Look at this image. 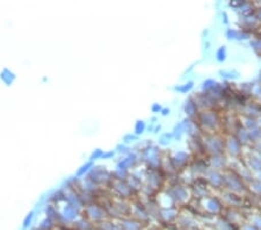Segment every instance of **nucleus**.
<instances>
[{"label":"nucleus","instance_id":"obj_6","mask_svg":"<svg viewBox=\"0 0 261 230\" xmlns=\"http://www.w3.org/2000/svg\"><path fill=\"white\" fill-rule=\"evenodd\" d=\"M203 179L207 182L208 185L212 187V190L220 191L223 190V175L222 171L212 169V167L208 166L207 171L203 175Z\"/></svg>","mask_w":261,"mask_h":230},{"label":"nucleus","instance_id":"obj_34","mask_svg":"<svg viewBox=\"0 0 261 230\" xmlns=\"http://www.w3.org/2000/svg\"><path fill=\"white\" fill-rule=\"evenodd\" d=\"M253 178H254V179H256V181H259V182H261V172H259V173H255V174H253Z\"/></svg>","mask_w":261,"mask_h":230},{"label":"nucleus","instance_id":"obj_14","mask_svg":"<svg viewBox=\"0 0 261 230\" xmlns=\"http://www.w3.org/2000/svg\"><path fill=\"white\" fill-rule=\"evenodd\" d=\"M234 136L237 137L238 141L241 142L244 148H247V146L252 145V141L250 137V133H248L245 128H243L242 125H239L237 132L234 133Z\"/></svg>","mask_w":261,"mask_h":230},{"label":"nucleus","instance_id":"obj_30","mask_svg":"<svg viewBox=\"0 0 261 230\" xmlns=\"http://www.w3.org/2000/svg\"><path fill=\"white\" fill-rule=\"evenodd\" d=\"M162 110H163V107L159 104H153V106L151 107V111H152L153 113H161Z\"/></svg>","mask_w":261,"mask_h":230},{"label":"nucleus","instance_id":"obj_17","mask_svg":"<svg viewBox=\"0 0 261 230\" xmlns=\"http://www.w3.org/2000/svg\"><path fill=\"white\" fill-rule=\"evenodd\" d=\"M248 193L251 196H255V198L261 199V182L256 181V179H252V181L246 183Z\"/></svg>","mask_w":261,"mask_h":230},{"label":"nucleus","instance_id":"obj_24","mask_svg":"<svg viewBox=\"0 0 261 230\" xmlns=\"http://www.w3.org/2000/svg\"><path fill=\"white\" fill-rule=\"evenodd\" d=\"M250 44L256 53H261V37H258V39H253L250 42Z\"/></svg>","mask_w":261,"mask_h":230},{"label":"nucleus","instance_id":"obj_25","mask_svg":"<svg viewBox=\"0 0 261 230\" xmlns=\"http://www.w3.org/2000/svg\"><path fill=\"white\" fill-rule=\"evenodd\" d=\"M92 165H93V164H92V162H88V163H86L85 165H83V166L81 167V169L78 170V172H77V177H82V175L85 174V173L87 172V171L91 169Z\"/></svg>","mask_w":261,"mask_h":230},{"label":"nucleus","instance_id":"obj_1","mask_svg":"<svg viewBox=\"0 0 261 230\" xmlns=\"http://www.w3.org/2000/svg\"><path fill=\"white\" fill-rule=\"evenodd\" d=\"M197 124L204 134L223 133V119L217 111H201L196 116Z\"/></svg>","mask_w":261,"mask_h":230},{"label":"nucleus","instance_id":"obj_5","mask_svg":"<svg viewBox=\"0 0 261 230\" xmlns=\"http://www.w3.org/2000/svg\"><path fill=\"white\" fill-rule=\"evenodd\" d=\"M247 149L248 150H246V151L244 150L241 160L246 165L247 169L251 171L252 174L261 172V154L255 151L251 146H247Z\"/></svg>","mask_w":261,"mask_h":230},{"label":"nucleus","instance_id":"obj_16","mask_svg":"<svg viewBox=\"0 0 261 230\" xmlns=\"http://www.w3.org/2000/svg\"><path fill=\"white\" fill-rule=\"evenodd\" d=\"M226 36H228L229 40H246L250 37V33H248V31H244V29L230 28L226 32Z\"/></svg>","mask_w":261,"mask_h":230},{"label":"nucleus","instance_id":"obj_10","mask_svg":"<svg viewBox=\"0 0 261 230\" xmlns=\"http://www.w3.org/2000/svg\"><path fill=\"white\" fill-rule=\"evenodd\" d=\"M191 194L188 193V190L186 188V186L184 185H175L172 186V188L168 192V196L174 201L182 203L187 201V196H189Z\"/></svg>","mask_w":261,"mask_h":230},{"label":"nucleus","instance_id":"obj_21","mask_svg":"<svg viewBox=\"0 0 261 230\" xmlns=\"http://www.w3.org/2000/svg\"><path fill=\"white\" fill-rule=\"evenodd\" d=\"M145 128H146V124L144 121H137V122L135 123V129H134L135 134H136V135H141V134L144 133Z\"/></svg>","mask_w":261,"mask_h":230},{"label":"nucleus","instance_id":"obj_11","mask_svg":"<svg viewBox=\"0 0 261 230\" xmlns=\"http://www.w3.org/2000/svg\"><path fill=\"white\" fill-rule=\"evenodd\" d=\"M208 166L212 169L224 171L229 167V158L225 155H216V156H209Z\"/></svg>","mask_w":261,"mask_h":230},{"label":"nucleus","instance_id":"obj_8","mask_svg":"<svg viewBox=\"0 0 261 230\" xmlns=\"http://www.w3.org/2000/svg\"><path fill=\"white\" fill-rule=\"evenodd\" d=\"M238 115L248 116V118H253L258 120L261 116V105L256 101L254 103H245L243 104L238 111Z\"/></svg>","mask_w":261,"mask_h":230},{"label":"nucleus","instance_id":"obj_22","mask_svg":"<svg viewBox=\"0 0 261 230\" xmlns=\"http://www.w3.org/2000/svg\"><path fill=\"white\" fill-rule=\"evenodd\" d=\"M216 60L218 62H224L226 60V49L225 47H221L216 52Z\"/></svg>","mask_w":261,"mask_h":230},{"label":"nucleus","instance_id":"obj_23","mask_svg":"<svg viewBox=\"0 0 261 230\" xmlns=\"http://www.w3.org/2000/svg\"><path fill=\"white\" fill-rule=\"evenodd\" d=\"M193 84H194L193 82H188L186 84H184V85H180L179 87H176V90L181 92V93H186V92H189L193 89Z\"/></svg>","mask_w":261,"mask_h":230},{"label":"nucleus","instance_id":"obj_35","mask_svg":"<svg viewBox=\"0 0 261 230\" xmlns=\"http://www.w3.org/2000/svg\"><path fill=\"white\" fill-rule=\"evenodd\" d=\"M258 122H259V125L261 127V116H260V118L258 119Z\"/></svg>","mask_w":261,"mask_h":230},{"label":"nucleus","instance_id":"obj_20","mask_svg":"<svg viewBox=\"0 0 261 230\" xmlns=\"http://www.w3.org/2000/svg\"><path fill=\"white\" fill-rule=\"evenodd\" d=\"M217 85H218L217 82L213 81V79H207V81L203 82V84H202V90H203V92H210L213 91Z\"/></svg>","mask_w":261,"mask_h":230},{"label":"nucleus","instance_id":"obj_32","mask_svg":"<svg viewBox=\"0 0 261 230\" xmlns=\"http://www.w3.org/2000/svg\"><path fill=\"white\" fill-rule=\"evenodd\" d=\"M170 112H171L170 108H163L161 113L163 115H167V114H170Z\"/></svg>","mask_w":261,"mask_h":230},{"label":"nucleus","instance_id":"obj_4","mask_svg":"<svg viewBox=\"0 0 261 230\" xmlns=\"http://www.w3.org/2000/svg\"><path fill=\"white\" fill-rule=\"evenodd\" d=\"M225 135V148L224 155L231 160H241L244 152V146L237 137L232 134H224Z\"/></svg>","mask_w":261,"mask_h":230},{"label":"nucleus","instance_id":"obj_3","mask_svg":"<svg viewBox=\"0 0 261 230\" xmlns=\"http://www.w3.org/2000/svg\"><path fill=\"white\" fill-rule=\"evenodd\" d=\"M201 140L204 148V152L207 154L208 156L224 155L225 135L223 133L203 134Z\"/></svg>","mask_w":261,"mask_h":230},{"label":"nucleus","instance_id":"obj_31","mask_svg":"<svg viewBox=\"0 0 261 230\" xmlns=\"http://www.w3.org/2000/svg\"><path fill=\"white\" fill-rule=\"evenodd\" d=\"M223 74H225V78H230V79H233V78H237L236 76H233L234 71H230V72H228V71H224V72H221Z\"/></svg>","mask_w":261,"mask_h":230},{"label":"nucleus","instance_id":"obj_13","mask_svg":"<svg viewBox=\"0 0 261 230\" xmlns=\"http://www.w3.org/2000/svg\"><path fill=\"white\" fill-rule=\"evenodd\" d=\"M172 165H173L174 169L178 171V169L182 170V167L186 166L189 162V155L185 151H178L175 152L173 157L171 158Z\"/></svg>","mask_w":261,"mask_h":230},{"label":"nucleus","instance_id":"obj_2","mask_svg":"<svg viewBox=\"0 0 261 230\" xmlns=\"http://www.w3.org/2000/svg\"><path fill=\"white\" fill-rule=\"evenodd\" d=\"M223 175V188L229 192H232V193L241 195V196H251L248 193L246 183L243 178L239 177V175L234 172L233 170H231L230 167L222 171Z\"/></svg>","mask_w":261,"mask_h":230},{"label":"nucleus","instance_id":"obj_12","mask_svg":"<svg viewBox=\"0 0 261 230\" xmlns=\"http://www.w3.org/2000/svg\"><path fill=\"white\" fill-rule=\"evenodd\" d=\"M145 161L147 162L149 166H151L152 170H157L158 166L161 165V156L158 154L157 148H149L146 149L145 152Z\"/></svg>","mask_w":261,"mask_h":230},{"label":"nucleus","instance_id":"obj_26","mask_svg":"<svg viewBox=\"0 0 261 230\" xmlns=\"http://www.w3.org/2000/svg\"><path fill=\"white\" fill-rule=\"evenodd\" d=\"M252 222H253V227L261 230V214H254L252 216Z\"/></svg>","mask_w":261,"mask_h":230},{"label":"nucleus","instance_id":"obj_28","mask_svg":"<svg viewBox=\"0 0 261 230\" xmlns=\"http://www.w3.org/2000/svg\"><path fill=\"white\" fill-rule=\"evenodd\" d=\"M33 217H34V212H31L26 216V219H24V221H23V228H28V225H31Z\"/></svg>","mask_w":261,"mask_h":230},{"label":"nucleus","instance_id":"obj_7","mask_svg":"<svg viewBox=\"0 0 261 230\" xmlns=\"http://www.w3.org/2000/svg\"><path fill=\"white\" fill-rule=\"evenodd\" d=\"M217 192H218V195H216V196L221 200L222 205L225 203V205H228L229 207H232V208L242 207V205H244L243 196H241V195L234 194V193H232V192L224 190V188H223V190L217 191Z\"/></svg>","mask_w":261,"mask_h":230},{"label":"nucleus","instance_id":"obj_27","mask_svg":"<svg viewBox=\"0 0 261 230\" xmlns=\"http://www.w3.org/2000/svg\"><path fill=\"white\" fill-rule=\"evenodd\" d=\"M103 151L102 150H100V149H96V150H94V152L92 154V156H91V162L92 161H95V160H98V158H102L103 157Z\"/></svg>","mask_w":261,"mask_h":230},{"label":"nucleus","instance_id":"obj_15","mask_svg":"<svg viewBox=\"0 0 261 230\" xmlns=\"http://www.w3.org/2000/svg\"><path fill=\"white\" fill-rule=\"evenodd\" d=\"M184 110H185V113H186L187 116L189 118V120L196 119V116L200 112L193 98H189L188 100H186V103H185V106H184Z\"/></svg>","mask_w":261,"mask_h":230},{"label":"nucleus","instance_id":"obj_36","mask_svg":"<svg viewBox=\"0 0 261 230\" xmlns=\"http://www.w3.org/2000/svg\"><path fill=\"white\" fill-rule=\"evenodd\" d=\"M256 101H258V103H259V104H260V105H261V97H260V98H259V99H258V100H256Z\"/></svg>","mask_w":261,"mask_h":230},{"label":"nucleus","instance_id":"obj_18","mask_svg":"<svg viewBox=\"0 0 261 230\" xmlns=\"http://www.w3.org/2000/svg\"><path fill=\"white\" fill-rule=\"evenodd\" d=\"M239 123H241L242 127L245 128L247 132L259 127L258 120L253 118H248V116H243V115H239Z\"/></svg>","mask_w":261,"mask_h":230},{"label":"nucleus","instance_id":"obj_19","mask_svg":"<svg viewBox=\"0 0 261 230\" xmlns=\"http://www.w3.org/2000/svg\"><path fill=\"white\" fill-rule=\"evenodd\" d=\"M250 94L255 100H258L261 97V82H255L251 84V90Z\"/></svg>","mask_w":261,"mask_h":230},{"label":"nucleus","instance_id":"obj_29","mask_svg":"<svg viewBox=\"0 0 261 230\" xmlns=\"http://www.w3.org/2000/svg\"><path fill=\"white\" fill-rule=\"evenodd\" d=\"M251 148H253L255 151H258L259 154H261V140L260 141H258V142H255V143H253L251 145Z\"/></svg>","mask_w":261,"mask_h":230},{"label":"nucleus","instance_id":"obj_9","mask_svg":"<svg viewBox=\"0 0 261 230\" xmlns=\"http://www.w3.org/2000/svg\"><path fill=\"white\" fill-rule=\"evenodd\" d=\"M202 206L210 214H220V213L223 212L224 209V206H223L221 200L217 198L216 195H210L207 196V198L201 199Z\"/></svg>","mask_w":261,"mask_h":230},{"label":"nucleus","instance_id":"obj_33","mask_svg":"<svg viewBox=\"0 0 261 230\" xmlns=\"http://www.w3.org/2000/svg\"><path fill=\"white\" fill-rule=\"evenodd\" d=\"M112 156H114V151L103 154V157H102V158H108V157H112Z\"/></svg>","mask_w":261,"mask_h":230}]
</instances>
